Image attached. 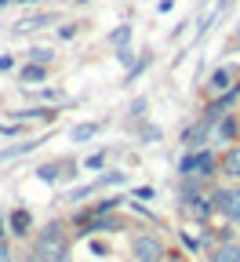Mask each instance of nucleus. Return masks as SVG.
<instances>
[{
    "instance_id": "f257e3e1",
    "label": "nucleus",
    "mask_w": 240,
    "mask_h": 262,
    "mask_svg": "<svg viewBox=\"0 0 240 262\" xmlns=\"http://www.w3.org/2000/svg\"><path fill=\"white\" fill-rule=\"evenodd\" d=\"M66 255H70V244H66V237H62V226L51 222L37 237V258L40 262H66Z\"/></svg>"
},
{
    "instance_id": "f03ea898",
    "label": "nucleus",
    "mask_w": 240,
    "mask_h": 262,
    "mask_svg": "<svg viewBox=\"0 0 240 262\" xmlns=\"http://www.w3.org/2000/svg\"><path fill=\"white\" fill-rule=\"evenodd\" d=\"M215 171V153H208V149H189L182 160H179V175L182 179H189V175H197V179H204V175H211Z\"/></svg>"
},
{
    "instance_id": "7ed1b4c3",
    "label": "nucleus",
    "mask_w": 240,
    "mask_h": 262,
    "mask_svg": "<svg viewBox=\"0 0 240 262\" xmlns=\"http://www.w3.org/2000/svg\"><path fill=\"white\" fill-rule=\"evenodd\" d=\"M211 208H215V215H226V219L240 222V189H233V186L215 189V196H211Z\"/></svg>"
},
{
    "instance_id": "20e7f679",
    "label": "nucleus",
    "mask_w": 240,
    "mask_h": 262,
    "mask_svg": "<svg viewBox=\"0 0 240 262\" xmlns=\"http://www.w3.org/2000/svg\"><path fill=\"white\" fill-rule=\"evenodd\" d=\"M131 255L139 258V262H160L164 258V244L157 237H149V233H139L135 244H131Z\"/></svg>"
},
{
    "instance_id": "39448f33",
    "label": "nucleus",
    "mask_w": 240,
    "mask_h": 262,
    "mask_svg": "<svg viewBox=\"0 0 240 262\" xmlns=\"http://www.w3.org/2000/svg\"><path fill=\"white\" fill-rule=\"evenodd\" d=\"M233 77L240 80V70H215L211 73V80H208V88L215 91V95H226V91H233L236 84H233Z\"/></svg>"
},
{
    "instance_id": "423d86ee",
    "label": "nucleus",
    "mask_w": 240,
    "mask_h": 262,
    "mask_svg": "<svg viewBox=\"0 0 240 262\" xmlns=\"http://www.w3.org/2000/svg\"><path fill=\"white\" fill-rule=\"evenodd\" d=\"M208 127H211V120H197V124L186 131V139H182V142H186L189 149H200V146H204V139H208Z\"/></svg>"
},
{
    "instance_id": "0eeeda50",
    "label": "nucleus",
    "mask_w": 240,
    "mask_h": 262,
    "mask_svg": "<svg viewBox=\"0 0 240 262\" xmlns=\"http://www.w3.org/2000/svg\"><path fill=\"white\" fill-rule=\"evenodd\" d=\"M233 135H236V120H233V117L226 113V117H222V120L215 124L211 139H215V142H233Z\"/></svg>"
},
{
    "instance_id": "6e6552de",
    "label": "nucleus",
    "mask_w": 240,
    "mask_h": 262,
    "mask_svg": "<svg viewBox=\"0 0 240 262\" xmlns=\"http://www.w3.org/2000/svg\"><path fill=\"white\" fill-rule=\"evenodd\" d=\"M222 171L233 175V179H240V146H233V149L222 153Z\"/></svg>"
},
{
    "instance_id": "1a4fd4ad",
    "label": "nucleus",
    "mask_w": 240,
    "mask_h": 262,
    "mask_svg": "<svg viewBox=\"0 0 240 262\" xmlns=\"http://www.w3.org/2000/svg\"><path fill=\"white\" fill-rule=\"evenodd\" d=\"M211 262H240V248L229 244V241H222V244L215 248V258H211Z\"/></svg>"
},
{
    "instance_id": "9d476101",
    "label": "nucleus",
    "mask_w": 240,
    "mask_h": 262,
    "mask_svg": "<svg viewBox=\"0 0 240 262\" xmlns=\"http://www.w3.org/2000/svg\"><path fill=\"white\" fill-rule=\"evenodd\" d=\"M44 139H29V142H18V146H8L4 153H0V160H11V157H22V153H29V149H37Z\"/></svg>"
},
{
    "instance_id": "9b49d317",
    "label": "nucleus",
    "mask_w": 240,
    "mask_h": 262,
    "mask_svg": "<svg viewBox=\"0 0 240 262\" xmlns=\"http://www.w3.org/2000/svg\"><path fill=\"white\" fill-rule=\"evenodd\" d=\"M44 77H48V66H37V62L26 66V70L18 73V80H26V84H37V80H44Z\"/></svg>"
},
{
    "instance_id": "f8f14e48",
    "label": "nucleus",
    "mask_w": 240,
    "mask_h": 262,
    "mask_svg": "<svg viewBox=\"0 0 240 262\" xmlns=\"http://www.w3.org/2000/svg\"><path fill=\"white\" fill-rule=\"evenodd\" d=\"M15 117H18V120H48V124H51L58 113H55V110H22V113H15Z\"/></svg>"
},
{
    "instance_id": "ddd939ff",
    "label": "nucleus",
    "mask_w": 240,
    "mask_h": 262,
    "mask_svg": "<svg viewBox=\"0 0 240 262\" xmlns=\"http://www.w3.org/2000/svg\"><path fill=\"white\" fill-rule=\"evenodd\" d=\"M51 22V15L44 11V15H29V18H18V26L15 29H40V26H48Z\"/></svg>"
},
{
    "instance_id": "4468645a",
    "label": "nucleus",
    "mask_w": 240,
    "mask_h": 262,
    "mask_svg": "<svg viewBox=\"0 0 240 262\" xmlns=\"http://www.w3.org/2000/svg\"><path fill=\"white\" fill-rule=\"evenodd\" d=\"M95 135H98V124H77L73 127V142H88Z\"/></svg>"
},
{
    "instance_id": "2eb2a0df",
    "label": "nucleus",
    "mask_w": 240,
    "mask_h": 262,
    "mask_svg": "<svg viewBox=\"0 0 240 262\" xmlns=\"http://www.w3.org/2000/svg\"><path fill=\"white\" fill-rule=\"evenodd\" d=\"M127 40H131V26H117V29L110 33V44H113V48H120V51H124V44H127Z\"/></svg>"
},
{
    "instance_id": "dca6fc26",
    "label": "nucleus",
    "mask_w": 240,
    "mask_h": 262,
    "mask_svg": "<svg viewBox=\"0 0 240 262\" xmlns=\"http://www.w3.org/2000/svg\"><path fill=\"white\" fill-rule=\"evenodd\" d=\"M11 229H15L18 237H22L26 229H29V211H15V215H11Z\"/></svg>"
},
{
    "instance_id": "f3484780",
    "label": "nucleus",
    "mask_w": 240,
    "mask_h": 262,
    "mask_svg": "<svg viewBox=\"0 0 240 262\" xmlns=\"http://www.w3.org/2000/svg\"><path fill=\"white\" fill-rule=\"evenodd\" d=\"M37 179H40V182H55V179H58V164H40V168H37Z\"/></svg>"
},
{
    "instance_id": "a211bd4d",
    "label": "nucleus",
    "mask_w": 240,
    "mask_h": 262,
    "mask_svg": "<svg viewBox=\"0 0 240 262\" xmlns=\"http://www.w3.org/2000/svg\"><path fill=\"white\" fill-rule=\"evenodd\" d=\"M29 58L37 62V66H48V62L55 58V51H51V48H33V51H29Z\"/></svg>"
},
{
    "instance_id": "6ab92c4d",
    "label": "nucleus",
    "mask_w": 240,
    "mask_h": 262,
    "mask_svg": "<svg viewBox=\"0 0 240 262\" xmlns=\"http://www.w3.org/2000/svg\"><path fill=\"white\" fill-rule=\"evenodd\" d=\"M117 204H120V196H106V201H98V204H95V215H106V211H113Z\"/></svg>"
},
{
    "instance_id": "aec40b11",
    "label": "nucleus",
    "mask_w": 240,
    "mask_h": 262,
    "mask_svg": "<svg viewBox=\"0 0 240 262\" xmlns=\"http://www.w3.org/2000/svg\"><path fill=\"white\" fill-rule=\"evenodd\" d=\"M120 182H124V171H110L98 179V186H120Z\"/></svg>"
},
{
    "instance_id": "412c9836",
    "label": "nucleus",
    "mask_w": 240,
    "mask_h": 262,
    "mask_svg": "<svg viewBox=\"0 0 240 262\" xmlns=\"http://www.w3.org/2000/svg\"><path fill=\"white\" fill-rule=\"evenodd\" d=\"M102 164H106V157L95 153V157H88V160H84V168H102Z\"/></svg>"
},
{
    "instance_id": "4be33fe9",
    "label": "nucleus",
    "mask_w": 240,
    "mask_h": 262,
    "mask_svg": "<svg viewBox=\"0 0 240 262\" xmlns=\"http://www.w3.org/2000/svg\"><path fill=\"white\" fill-rule=\"evenodd\" d=\"M182 244H186V248H193V251H197V248H200V237H189V233H182Z\"/></svg>"
},
{
    "instance_id": "5701e85b",
    "label": "nucleus",
    "mask_w": 240,
    "mask_h": 262,
    "mask_svg": "<svg viewBox=\"0 0 240 262\" xmlns=\"http://www.w3.org/2000/svg\"><path fill=\"white\" fill-rule=\"evenodd\" d=\"M142 110H146V98H135V106H131V113H135V117H142Z\"/></svg>"
},
{
    "instance_id": "b1692460",
    "label": "nucleus",
    "mask_w": 240,
    "mask_h": 262,
    "mask_svg": "<svg viewBox=\"0 0 240 262\" xmlns=\"http://www.w3.org/2000/svg\"><path fill=\"white\" fill-rule=\"evenodd\" d=\"M135 196H139V201H149V196H153V189H149V186H142V189H135Z\"/></svg>"
},
{
    "instance_id": "393cba45",
    "label": "nucleus",
    "mask_w": 240,
    "mask_h": 262,
    "mask_svg": "<svg viewBox=\"0 0 240 262\" xmlns=\"http://www.w3.org/2000/svg\"><path fill=\"white\" fill-rule=\"evenodd\" d=\"M11 66H15V58H11V55H0V70H11Z\"/></svg>"
},
{
    "instance_id": "a878e982",
    "label": "nucleus",
    "mask_w": 240,
    "mask_h": 262,
    "mask_svg": "<svg viewBox=\"0 0 240 262\" xmlns=\"http://www.w3.org/2000/svg\"><path fill=\"white\" fill-rule=\"evenodd\" d=\"M120 62H124V66H131V62H135V51H127V48H124V51H120Z\"/></svg>"
},
{
    "instance_id": "bb28decb",
    "label": "nucleus",
    "mask_w": 240,
    "mask_h": 262,
    "mask_svg": "<svg viewBox=\"0 0 240 262\" xmlns=\"http://www.w3.org/2000/svg\"><path fill=\"white\" fill-rule=\"evenodd\" d=\"M0 262H11V248L8 244H0Z\"/></svg>"
},
{
    "instance_id": "cd10ccee",
    "label": "nucleus",
    "mask_w": 240,
    "mask_h": 262,
    "mask_svg": "<svg viewBox=\"0 0 240 262\" xmlns=\"http://www.w3.org/2000/svg\"><path fill=\"white\" fill-rule=\"evenodd\" d=\"M22 262H40V258H22Z\"/></svg>"
},
{
    "instance_id": "c85d7f7f",
    "label": "nucleus",
    "mask_w": 240,
    "mask_h": 262,
    "mask_svg": "<svg viewBox=\"0 0 240 262\" xmlns=\"http://www.w3.org/2000/svg\"><path fill=\"white\" fill-rule=\"evenodd\" d=\"M77 4H88V0H77Z\"/></svg>"
},
{
    "instance_id": "c756f323",
    "label": "nucleus",
    "mask_w": 240,
    "mask_h": 262,
    "mask_svg": "<svg viewBox=\"0 0 240 262\" xmlns=\"http://www.w3.org/2000/svg\"><path fill=\"white\" fill-rule=\"evenodd\" d=\"M0 233H4V226H0Z\"/></svg>"
}]
</instances>
